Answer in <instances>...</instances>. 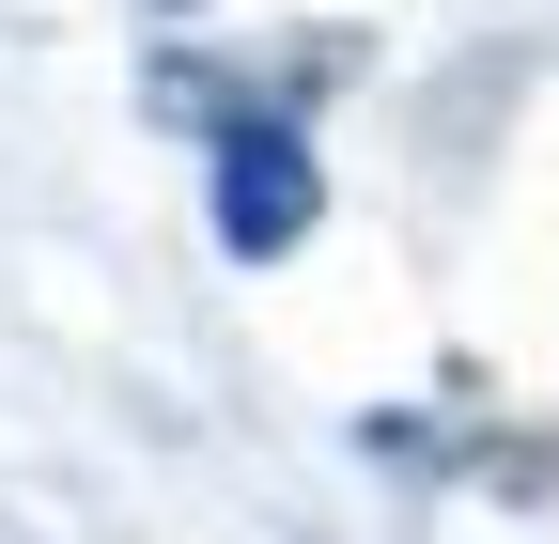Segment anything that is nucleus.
I'll use <instances>...</instances> for the list:
<instances>
[{"label": "nucleus", "instance_id": "1", "mask_svg": "<svg viewBox=\"0 0 559 544\" xmlns=\"http://www.w3.org/2000/svg\"><path fill=\"white\" fill-rule=\"evenodd\" d=\"M218 234L234 249H296L311 234V141H296V125H218Z\"/></svg>", "mask_w": 559, "mask_h": 544}]
</instances>
